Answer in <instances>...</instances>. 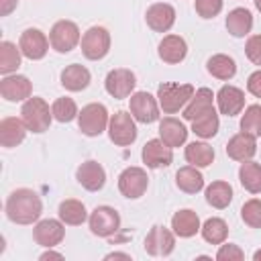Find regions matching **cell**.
Returning a JSON list of instances; mask_svg holds the SVG:
<instances>
[{"label": "cell", "mask_w": 261, "mask_h": 261, "mask_svg": "<svg viewBox=\"0 0 261 261\" xmlns=\"http://www.w3.org/2000/svg\"><path fill=\"white\" fill-rule=\"evenodd\" d=\"M43 212V202L37 192L29 188L14 190L6 200V216L14 224H33Z\"/></svg>", "instance_id": "1"}, {"label": "cell", "mask_w": 261, "mask_h": 261, "mask_svg": "<svg viewBox=\"0 0 261 261\" xmlns=\"http://www.w3.org/2000/svg\"><path fill=\"white\" fill-rule=\"evenodd\" d=\"M194 86L192 84H173V82H163L157 88V102L165 114H175L179 108H186L190 98L194 96Z\"/></svg>", "instance_id": "2"}, {"label": "cell", "mask_w": 261, "mask_h": 261, "mask_svg": "<svg viewBox=\"0 0 261 261\" xmlns=\"http://www.w3.org/2000/svg\"><path fill=\"white\" fill-rule=\"evenodd\" d=\"M20 118L24 120L27 128L33 130V133H45L51 124V118H53V110H49V104L39 98V96H33L29 100H24L22 108H20Z\"/></svg>", "instance_id": "3"}, {"label": "cell", "mask_w": 261, "mask_h": 261, "mask_svg": "<svg viewBox=\"0 0 261 261\" xmlns=\"http://www.w3.org/2000/svg\"><path fill=\"white\" fill-rule=\"evenodd\" d=\"M110 122V116H108V110L104 104L100 102H92V104H86L82 108V112L77 114V126L84 135L88 137H98L106 130Z\"/></svg>", "instance_id": "4"}, {"label": "cell", "mask_w": 261, "mask_h": 261, "mask_svg": "<svg viewBox=\"0 0 261 261\" xmlns=\"http://www.w3.org/2000/svg\"><path fill=\"white\" fill-rule=\"evenodd\" d=\"M108 137L118 147H128L137 141V124L130 112L118 110L110 116L108 122Z\"/></svg>", "instance_id": "5"}, {"label": "cell", "mask_w": 261, "mask_h": 261, "mask_svg": "<svg viewBox=\"0 0 261 261\" xmlns=\"http://www.w3.org/2000/svg\"><path fill=\"white\" fill-rule=\"evenodd\" d=\"M110 51V33L104 27H90L82 37V53L86 59L98 61Z\"/></svg>", "instance_id": "6"}, {"label": "cell", "mask_w": 261, "mask_h": 261, "mask_svg": "<svg viewBox=\"0 0 261 261\" xmlns=\"http://www.w3.org/2000/svg\"><path fill=\"white\" fill-rule=\"evenodd\" d=\"M90 230L96 237H112L120 230V216L112 206H96L90 214Z\"/></svg>", "instance_id": "7"}, {"label": "cell", "mask_w": 261, "mask_h": 261, "mask_svg": "<svg viewBox=\"0 0 261 261\" xmlns=\"http://www.w3.org/2000/svg\"><path fill=\"white\" fill-rule=\"evenodd\" d=\"M49 41L57 53H69L80 43V29L71 20H57L51 27Z\"/></svg>", "instance_id": "8"}, {"label": "cell", "mask_w": 261, "mask_h": 261, "mask_svg": "<svg viewBox=\"0 0 261 261\" xmlns=\"http://www.w3.org/2000/svg\"><path fill=\"white\" fill-rule=\"evenodd\" d=\"M147 186H149V177L143 167H126L118 175V190L124 198L130 200L141 198L147 192Z\"/></svg>", "instance_id": "9"}, {"label": "cell", "mask_w": 261, "mask_h": 261, "mask_svg": "<svg viewBox=\"0 0 261 261\" xmlns=\"http://www.w3.org/2000/svg\"><path fill=\"white\" fill-rule=\"evenodd\" d=\"M128 108L135 120L143 124H151L159 118V102L149 92H135L128 98Z\"/></svg>", "instance_id": "10"}, {"label": "cell", "mask_w": 261, "mask_h": 261, "mask_svg": "<svg viewBox=\"0 0 261 261\" xmlns=\"http://www.w3.org/2000/svg\"><path fill=\"white\" fill-rule=\"evenodd\" d=\"M137 86V77L130 69H124V67H118V69H112L108 71L106 80H104V88L106 92L116 98V100H122V98H128L133 94Z\"/></svg>", "instance_id": "11"}, {"label": "cell", "mask_w": 261, "mask_h": 261, "mask_svg": "<svg viewBox=\"0 0 261 261\" xmlns=\"http://www.w3.org/2000/svg\"><path fill=\"white\" fill-rule=\"evenodd\" d=\"M175 247V232L167 230L165 226H153L145 237V251L151 257H167Z\"/></svg>", "instance_id": "12"}, {"label": "cell", "mask_w": 261, "mask_h": 261, "mask_svg": "<svg viewBox=\"0 0 261 261\" xmlns=\"http://www.w3.org/2000/svg\"><path fill=\"white\" fill-rule=\"evenodd\" d=\"M65 237V228H63V220H55V218H45L41 222L35 224L33 228V239L37 245L45 247V249H53L57 247Z\"/></svg>", "instance_id": "13"}, {"label": "cell", "mask_w": 261, "mask_h": 261, "mask_svg": "<svg viewBox=\"0 0 261 261\" xmlns=\"http://www.w3.org/2000/svg\"><path fill=\"white\" fill-rule=\"evenodd\" d=\"M49 43H51V41L45 37L43 31H39V29H27V31H22V35H20L18 47H20V51H22V55H24L27 59L39 61V59H43V57L47 55Z\"/></svg>", "instance_id": "14"}, {"label": "cell", "mask_w": 261, "mask_h": 261, "mask_svg": "<svg viewBox=\"0 0 261 261\" xmlns=\"http://www.w3.org/2000/svg\"><path fill=\"white\" fill-rule=\"evenodd\" d=\"M143 163L151 169H159V167H167L171 165L173 161V153H171V147L167 143H163L161 139H151L145 143L143 147Z\"/></svg>", "instance_id": "15"}, {"label": "cell", "mask_w": 261, "mask_h": 261, "mask_svg": "<svg viewBox=\"0 0 261 261\" xmlns=\"http://www.w3.org/2000/svg\"><path fill=\"white\" fill-rule=\"evenodd\" d=\"M0 94L8 102H22L31 98L33 86L27 75H4L0 82Z\"/></svg>", "instance_id": "16"}, {"label": "cell", "mask_w": 261, "mask_h": 261, "mask_svg": "<svg viewBox=\"0 0 261 261\" xmlns=\"http://www.w3.org/2000/svg\"><path fill=\"white\" fill-rule=\"evenodd\" d=\"M145 20L155 33H167L175 22V8L167 2L151 4L145 12Z\"/></svg>", "instance_id": "17"}, {"label": "cell", "mask_w": 261, "mask_h": 261, "mask_svg": "<svg viewBox=\"0 0 261 261\" xmlns=\"http://www.w3.org/2000/svg\"><path fill=\"white\" fill-rule=\"evenodd\" d=\"M75 179L82 188H86L88 192H98L104 188L106 184V171L98 161H84L77 171H75Z\"/></svg>", "instance_id": "18"}, {"label": "cell", "mask_w": 261, "mask_h": 261, "mask_svg": "<svg viewBox=\"0 0 261 261\" xmlns=\"http://www.w3.org/2000/svg\"><path fill=\"white\" fill-rule=\"evenodd\" d=\"M216 102H218V110L224 116H237L243 112L245 108V92L237 86H222L216 94Z\"/></svg>", "instance_id": "19"}, {"label": "cell", "mask_w": 261, "mask_h": 261, "mask_svg": "<svg viewBox=\"0 0 261 261\" xmlns=\"http://www.w3.org/2000/svg\"><path fill=\"white\" fill-rule=\"evenodd\" d=\"M257 153V143H255V137L247 135V133H239L234 137L228 139L226 143V155L234 161H249L253 159Z\"/></svg>", "instance_id": "20"}, {"label": "cell", "mask_w": 261, "mask_h": 261, "mask_svg": "<svg viewBox=\"0 0 261 261\" xmlns=\"http://www.w3.org/2000/svg\"><path fill=\"white\" fill-rule=\"evenodd\" d=\"M214 94H212V90L210 88H198L196 92H194V96L190 98V102L186 104V108H184V118L186 120H196L198 116H202V114H206L208 110H212L214 108Z\"/></svg>", "instance_id": "21"}, {"label": "cell", "mask_w": 261, "mask_h": 261, "mask_svg": "<svg viewBox=\"0 0 261 261\" xmlns=\"http://www.w3.org/2000/svg\"><path fill=\"white\" fill-rule=\"evenodd\" d=\"M27 124L22 118H14V116H6L2 118L0 122V143L2 147L10 149V147H16L24 141V135H27Z\"/></svg>", "instance_id": "22"}, {"label": "cell", "mask_w": 261, "mask_h": 261, "mask_svg": "<svg viewBox=\"0 0 261 261\" xmlns=\"http://www.w3.org/2000/svg\"><path fill=\"white\" fill-rule=\"evenodd\" d=\"M159 139L163 143H167L171 149L173 147H181L188 139V128L181 120L173 118V116H165L159 122Z\"/></svg>", "instance_id": "23"}, {"label": "cell", "mask_w": 261, "mask_h": 261, "mask_svg": "<svg viewBox=\"0 0 261 261\" xmlns=\"http://www.w3.org/2000/svg\"><path fill=\"white\" fill-rule=\"evenodd\" d=\"M157 53H159V57H161L165 63H171V65H173V63H179V61L186 59V55H188V45H186V41H184L179 35H167V37L161 39Z\"/></svg>", "instance_id": "24"}, {"label": "cell", "mask_w": 261, "mask_h": 261, "mask_svg": "<svg viewBox=\"0 0 261 261\" xmlns=\"http://www.w3.org/2000/svg\"><path fill=\"white\" fill-rule=\"evenodd\" d=\"M171 228L177 237L181 239H190L194 237L198 230H200V218L194 210L190 208H184V210H177L173 216H171Z\"/></svg>", "instance_id": "25"}, {"label": "cell", "mask_w": 261, "mask_h": 261, "mask_svg": "<svg viewBox=\"0 0 261 261\" xmlns=\"http://www.w3.org/2000/svg\"><path fill=\"white\" fill-rule=\"evenodd\" d=\"M90 80H92L90 71L84 65H80V63H71V65H67L61 71V86L65 90H69V92H82V90H86L90 86Z\"/></svg>", "instance_id": "26"}, {"label": "cell", "mask_w": 261, "mask_h": 261, "mask_svg": "<svg viewBox=\"0 0 261 261\" xmlns=\"http://www.w3.org/2000/svg\"><path fill=\"white\" fill-rule=\"evenodd\" d=\"M175 184L186 194H198L204 188V175L198 171L196 165H186V167H179L177 169Z\"/></svg>", "instance_id": "27"}, {"label": "cell", "mask_w": 261, "mask_h": 261, "mask_svg": "<svg viewBox=\"0 0 261 261\" xmlns=\"http://www.w3.org/2000/svg\"><path fill=\"white\" fill-rule=\"evenodd\" d=\"M206 69H208V73L214 75L216 80L226 82V80H232V77H234V73H237V63H234L232 57H228V55H224V53H216V55H212V57L206 61Z\"/></svg>", "instance_id": "28"}, {"label": "cell", "mask_w": 261, "mask_h": 261, "mask_svg": "<svg viewBox=\"0 0 261 261\" xmlns=\"http://www.w3.org/2000/svg\"><path fill=\"white\" fill-rule=\"evenodd\" d=\"M253 29V14L247 8H234L226 16V31L232 37H245Z\"/></svg>", "instance_id": "29"}, {"label": "cell", "mask_w": 261, "mask_h": 261, "mask_svg": "<svg viewBox=\"0 0 261 261\" xmlns=\"http://www.w3.org/2000/svg\"><path fill=\"white\" fill-rule=\"evenodd\" d=\"M239 181L247 192L259 194L261 192V165L251 159L243 161L239 167Z\"/></svg>", "instance_id": "30"}, {"label": "cell", "mask_w": 261, "mask_h": 261, "mask_svg": "<svg viewBox=\"0 0 261 261\" xmlns=\"http://www.w3.org/2000/svg\"><path fill=\"white\" fill-rule=\"evenodd\" d=\"M186 161L196 167H208L214 161V149L208 143L194 141L186 147Z\"/></svg>", "instance_id": "31"}, {"label": "cell", "mask_w": 261, "mask_h": 261, "mask_svg": "<svg viewBox=\"0 0 261 261\" xmlns=\"http://www.w3.org/2000/svg\"><path fill=\"white\" fill-rule=\"evenodd\" d=\"M232 200V188L228 181H212L208 188H206V202L212 206V208H226Z\"/></svg>", "instance_id": "32"}, {"label": "cell", "mask_w": 261, "mask_h": 261, "mask_svg": "<svg viewBox=\"0 0 261 261\" xmlns=\"http://www.w3.org/2000/svg\"><path fill=\"white\" fill-rule=\"evenodd\" d=\"M59 218H61L65 224H71V226L82 224V222L88 218V212H86L84 202L73 200V198L63 200V202L59 204Z\"/></svg>", "instance_id": "33"}, {"label": "cell", "mask_w": 261, "mask_h": 261, "mask_svg": "<svg viewBox=\"0 0 261 261\" xmlns=\"http://www.w3.org/2000/svg\"><path fill=\"white\" fill-rule=\"evenodd\" d=\"M20 47H16L10 41H2L0 43V73L2 75H10L12 71H16L20 67Z\"/></svg>", "instance_id": "34"}, {"label": "cell", "mask_w": 261, "mask_h": 261, "mask_svg": "<svg viewBox=\"0 0 261 261\" xmlns=\"http://www.w3.org/2000/svg\"><path fill=\"white\" fill-rule=\"evenodd\" d=\"M200 230H202L204 241L210 243V245H222V243L226 241V237H228V226H226V222H224L222 218H216V216L208 218V220L200 226Z\"/></svg>", "instance_id": "35"}, {"label": "cell", "mask_w": 261, "mask_h": 261, "mask_svg": "<svg viewBox=\"0 0 261 261\" xmlns=\"http://www.w3.org/2000/svg\"><path fill=\"white\" fill-rule=\"evenodd\" d=\"M218 126H220V120H218V114L216 110H208L206 114L198 116L196 120H192V130L194 135L202 137V139H212L216 133H218Z\"/></svg>", "instance_id": "36"}, {"label": "cell", "mask_w": 261, "mask_h": 261, "mask_svg": "<svg viewBox=\"0 0 261 261\" xmlns=\"http://www.w3.org/2000/svg\"><path fill=\"white\" fill-rule=\"evenodd\" d=\"M241 130L251 137H261V104H251L245 108L241 118Z\"/></svg>", "instance_id": "37"}, {"label": "cell", "mask_w": 261, "mask_h": 261, "mask_svg": "<svg viewBox=\"0 0 261 261\" xmlns=\"http://www.w3.org/2000/svg\"><path fill=\"white\" fill-rule=\"evenodd\" d=\"M51 110H53V118L59 120V122H69V120H73V118L80 114L75 102H73L71 98H67V96L57 98V100L53 102Z\"/></svg>", "instance_id": "38"}, {"label": "cell", "mask_w": 261, "mask_h": 261, "mask_svg": "<svg viewBox=\"0 0 261 261\" xmlns=\"http://www.w3.org/2000/svg\"><path fill=\"white\" fill-rule=\"evenodd\" d=\"M241 218L251 228H261V200L251 198L241 208Z\"/></svg>", "instance_id": "39"}, {"label": "cell", "mask_w": 261, "mask_h": 261, "mask_svg": "<svg viewBox=\"0 0 261 261\" xmlns=\"http://www.w3.org/2000/svg\"><path fill=\"white\" fill-rule=\"evenodd\" d=\"M222 10V0H196V12L202 18H214Z\"/></svg>", "instance_id": "40"}, {"label": "cell", "mask_w": 261, "mask_h": 261, "mask_svg": "<svg viewBox=\"0 0 261 261\" xmlns=\"http://www.w3.org/2000/svg\"><path fill=\"white\" fill-rule=\"evenodd\" d=\"M216 259L218 261H241L245 259V253L239 245L226 243V245H220V249L216 251Z\"/></svg>", "instance_id": "41"}, {"label": "cell", "mask_w": 261, "mask_h": 261, "mask_svg": "<svg viewBox=\"0 0 261 261\" xmlns=\"http://www.w3.org/2000/svg\"><path fill=\"white\" fill-rule=\"evenodd\" d=\"M245 53H247V57H249L251 63L261 65V35H253V37L247 39Z\"/></svg>", "instance_id": "42"}, {"label": "cell", "mask_w": 261, "mask_h": 261, "mask_svg": "<svg viewBox=\"0 0 261 261\" xmlns=\"http://www.w3.org/2000/svg\"><path fill=\"white\" fill-rule=\"evenodd\" d=\"M247 90L255 96V98H261V69L253 71L247 80Z\"/></svg>", "instance_id": "43"}, {"label": "cell", "mask_w": 261, "mask_h": 261, "mask_svg": "<svg viewBox=\"0 0 261 261\" xmlns=\"http://www.w3.org/2000/svg\"><path fill=\"white\" fill-rule=\"evenodd\" d=\"M16 4H18V0H0V14L2 16L10 14L16 8Z\"/></svg>", "instance_id": "44"}, {"label": "cell", "mask_w": 261, "mask_h": 261, "mask_svg": "<svg viewBox=\"0 0 261 261\" xmlns=\"http://www.w3.org/2000/svg\"><path fill=\"white\" fill-rule=\"evenodd\" d=\"M45 259H63V255L61 253H55V251H47V253L41 255V261H45Z\"/></svg>", "instance_id": "45"}, {"label": "cell", "mask_w": 261, "mask_h": 261, "mask_svg": "<svg viewBox=\"0 0 261 261\" xmlns=\"http://www.w3.org/2000/svg\"><path fill=\"white\" fill-rule=\"evenodd\" d=\"M104 259H130L128 253H108Z\"/></svg>", "instance_id": "46"}, {"label": "cell", "mask_w": 261, "mask_h": 261, "mask_svg": "<svg viewBox=\"0 0 261 261\" xmlns=\"http://www.w3.org/2000/svg\"><path fill=\"white\" fill-rule=\"evenodd\" d=\"M253 259H255V261H261V249H259V251H255V253H253Z\"/></svg>", "instance_id": "47"}, {"label": "cell", "mask_w": 261, "mask_h": 261, "mask_svg": "<svg viewBox=\"0 0 261 261\" xmlns=\"http://www.w3.org/2000/svg\"><path fill=\"white\" fill-rule=\"evenodd\" d=\"M255 6H257V10L261 12V0H255Z\"/></svg>", "instance_id": "48"}]
</instances>
